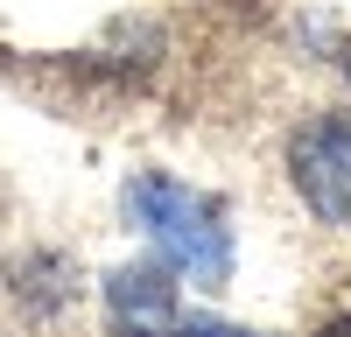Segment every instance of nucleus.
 Wrapping results in <instances>:
<instances>
[{
    "mask_svg": "<svg viewBox=\"0 0 351 337\" xmlns=\"http://www.w3.org/2000/svg\"><path fill=\"white\" fill-rule=\"evenodd\" d=\"M127 211H134L141 232L162 246L169 267H183L190 281H204V288H225L232 239H225V225H218V211L204 204V197H190L169 176H141V183H127Z\"/></svg>",
    "mask_w": 351,
    "mask_h": 337,
    "instance_id": "f257e3e1",
    "label": "nucleus"
},
{
    "mask_svg": "<svg viewBox=\"0 0 351 337\" xmlns=\"http://www.w3.org/2000/svg\"><path fill=\"white\" fill-rule=\"evenodd\" d=\"M295 190L324 225H351V112H324L295 134Z\"/></svg>",
    "mask_w": 351,
    "mask_h": 337,
    "instance_id": "f03ea898",
    "label": "nucleus"
},
{
    "mask_svg": "<svg viewBox=\"0 0 351 337\" xmlns=\"http://www.w3.org/2000/svg\"><path fill=\"white\" fill-rule=\"evenodd\" d=\"M106 309H112V323H120V337H169L176 281L162 267H120L106 281Z\"/></svg>",
    "mask_w": 351,
    "mask_h": 337,
    "instance_id": "7ed1b4c3",
    "label": "nucleus"
},
{
    "mask_svg": "<svg viewBox=\"0 0 351 337\" xmlns=\"http://www.w3.org/2000/svg\"><path fill=\"white\" fill-rule=\"evenodd\" d=\"M316 337H351V316H337V323H324Z\"/></svg>",
    "mask_w": 351,
    "mask_h": 337,
    "instance_id": "20e7f679",
    "label": "nucleus"
},
{
    "mask_svg": "<svg viewBox=\"0 0 351 337\" xmlns=\"http://www.w3.org/2000/svg\"><path fill=\"white\" fill-rule=\"evenodd\" d=\"M190 337H246V330H190Z\"/></svg>",
    "mask_w": 351,
    "mask_h": 337,
    "instance_id": "39448f33",
    "label": "nucleus"
}]
</instances>
